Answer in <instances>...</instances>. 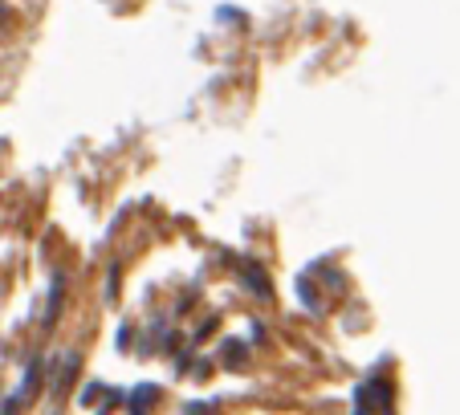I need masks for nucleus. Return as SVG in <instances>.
Listing matches in <instances>:
<instances>
[{"instance_id": "obj_1", "label": "nucleus", "mask_w": 460, "mask_h": 415, "mask_svg": "<svg viewBox=\"0 0 460 415\" xmlns=\"http://www.w3.org/2000/svg\"><path fill=\"white\" fill-rule=\"evenodd\" d=\"M391 407V387L375 375V379H367L363 387H358V399H355V415H383Z\"/></svg>"}, {"instance_id": "obj_2", "label": "nucleus", "mask_w": 460, "mask_h": 415, "mask_svg": "<svg viewBox=\"0 0 460 415\" xmlns=\"http://www.w3.org/2000/svg\"><path fill=\"white\" fill-rule=\"evenodd\" d=\"M58 305H61V277H53L49 305H45V326H53V322H58Z\"/></svg>"}]
</instances>
